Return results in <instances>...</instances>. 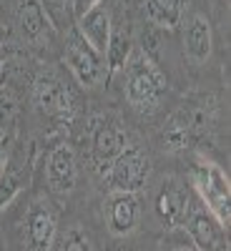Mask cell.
I'll use <instances>...</instances> for the list:
<instances>
[{"label":"cell","mask_w":231,"mask_h":251,"mask_svg":"<svg viewBox=\"0 0 231 251\" xmlns=\"http://www.w3.org/2000/svg\"><path fill=\"white\" fill-rule=\"evenodd\" d=\"M216 121H219V100L214 96H201L191 103H183L163 123L161 149L166 153H186L206 131L214 128Z\"/></svg>","instance_id":"6da1fadb"},{"label":"cell","mask_w":231,"mask_h":251,"mask_svg":"<svg viewBox=\"0 0 231 251\" xmlns=\"http://www.w3.org/2000/svg\"><path fill=\"white\" fill-rule=\"evenodd\" d=\"M123 96L128 100V106L138 116H151L158 111L161 100L166 96V75L154 63L149 53H141L131 58L123 68Z\"/></svg>","instance_id":"7a4b0ae2"},{"label":"cell","mask_w":231,"mask_h":251,"mask_svg":"<svg viewBox=\"0 0 231 251\" xmlns=\"http://www.w3.org/2000/svg\"><path fill=\"white\" fill-rule=\"evenodd\" d=\"M191 186L199 194V203L211 214L226 231L231 221V183L226 171L206 156H196L191 166Z\"/></svg>","instance_id":"3957f363"},{"label":"cell","mask_w":231,"mask_h":251,"mask_svg":"<svg viewBox=\"0 0 231 251\" xmlns=\"http://www.w3.org/2000/svg\"><path fill=\"white\" fill-rule=\"evenodd\" d=\"M149 174H151V161L138 146H128L103 169V178H106L108 188L118 194L143 191L146 183H149Z\"/></svg>","instance_id":"277c9868"},{"label":"cell","mask_w":231,"mask_h":251,"mask_svg":"<svg viewBox=\"0 0 231 251\" xmlns=\"http://www.w3.org/2000/svg\"><path fill=\"white\" fill-rule=\"evenodd\" d=\"M30 98H33V106L48 118L68 121L76 111V98L55 71H40L35 75Z\"/></svg>","instance_id":"5b68a950"},{"label":"cell","mask_w":231,"mask_h":251,"mask_svg":"<svg viewBox=\"0 0 231 251\" xmlns=\"http://www.w3.org/2000/svg\"><path fill=\"white\" fill-rule=\"evenodd\" d=\"M63 58H66V66L73 73V78L80 88L93 91L106 80V63H103V55L96 53L86 40L76 33V28L68 33Z\"/></svg>","instance_id":"8992f818"},{"label":"cell","mask_w":231,"mask_h":251,"mask_svg":"<svg viewBox=\"0 0 231 251\" xmlns=\"http://www.w3.org/2000/svg\"><path fill=\"white\" fill-rule=\"evenodd\" d=\"M188 206H191V191L179 176L161 178L156 196H154V214L163 228H183Z\"/></svg>","instance_id":"52a82bcc"},{"label":"cell","mask_w":231,"mask_h":251,"mask_svg":"<svg viewBox=\"0 0 231 251\" xmlns=\"http://www.w3.org/2000/svg\"><path fill=\"white\" fill-rule=\"evenodd\" d=\"M58 236V219L46 196L30 201L23 221V244L28 251H51Z\"/></svg>","instance_id":"ba28073f"},{"label":"cell","mask_w":231,"mask_h":251,"mask_svg":"<svg viewBox=\"0 0 231 251\" xmlns=\"http://www.w3.org/2000/svg\"><path fill=\"white\" fill-rule=\"evenodd\" d=\"M88 149H91V158L98 169H106V166L121 156L128 149V133L121 128V123L106 116H96L91 118L88 126Z\"/></svg>","instance_id":"9c48e42d"},{"label":"cell","mask_w":231,"mask_h":251,"mask_svg":"<svg viewBox=\"0 0 231 251\" xmlns=\"http://www.w3.org/2000/svg\"><path fill=\"white\" fill-rule=\"evenodd\" d=\"M15 28L26 43L43 48L55 35V25L46 10L43 0H18L15 5Z\"/></svg>","instance_id":"30bf717a"},{"label":"cell","mask_w":231,"mask_h":251,"mask_svg":"<svg viewBox=\"0 0 231 251\" xmlns=\"http://www.w3.org/2000/svg\"><path fill=\"white\" fill-rule=\"evenodd\" d=\"M183 228L188 231V239L199 251H229L226 228L206 211L201 203L188 206V214L183 221Z\"/></svg>","instance_id":"8fae6325"},{"label":"cell","mask_w":231,"mask_h":251,"mask_svg":"<svg viewBox=\"0 0 231 251\" xmlns=\"http://www.w3.org/2000/svg\"><path fill=\"white\" fill-rule=\"evenodd\" d=\"M78 181V156L68 141L55 143L46 156V183L53 194L66 196Z\"/></svg>","instance_id":"7c38bea8"},{"label":"cell","mask_w":231,"mask_h":251,"mask_svg":"<svg viewBox=\"0 0 231 251\" xmlns=\"http://www.w3.org/2000/svg\"><path fill=\"white\" fill-rule=\"evenodd\" d=\"M103 214H106V226H108L111 236H116V239L131 236L136 228H138V221H141L138 194H118V191H111Z\"/></svg>","instance_id":"4fadbf2b"},{"label":"cell","mask_w":231,"mask_h":251,"mask_svg":"<svg viewBox=\"0 0 231 251\" xmlns=\"http://www.w3.org/2000/svg\"><path fill=\"white\" fill-rule=\"evenodd\" d=\"M183 25V53L194 66L208 63L214 53V33H211V20L204 13H191Z\"/></svg>","instance_id":"5bb4252c"},{"label":"cell","mask_w":231,"mask_h":251,"mask_svg":"<svg viewBox=\"0 0 231 251\" xmlns=\"http://www.w3.org/2000/svg\"><path fill=\"white\" fill-rule=\"evenodd\" d=\"M76 33L86 40V43L96 50V53H106L108 48V40H111V30H113V18H111V10L106 5H96L91 8L86 15H80L76 20Z\"/></svg>","instance_id":"9a60e30c"},{"label":"cell","mask_w":231,"mask_h":251,"mask_svg":"<svg viewBox=\"0 0 231 251\" xmlns=\"http://www.w3.org/2000/svg\"><path fill=\"white\" fill-rule=\"evenodd\" d=\"M188 0H141V10L158 30H176L183 23Z\"/></svg>","instance_id":"2e32d148"},{"label":"cell","mask_w":231,"mask_h":251,"mask_svg":"<svg viewBox=\"0 0 231 251\" xmlns=\"http://www.w3.org/2000/svg\"><path fill=\"white\" fill-rule=\"evenodd\" d=\"M28 171L30 166L26 158H20L18 163H8V169L0 174V214L18 199V194L28 186Z\"/></svg>","instance_id":"e0dca14e"},{"label":"cell","mask_w":231,"mask_h":251,"mask_svg":"<svg viewBox=\"0 0 231 251\" xmlns=\"http://www.w3.org/2000/svg\"><path fill=\"white\" fill-rule=\"evenodd\" d=\"M128 60H131V35H128V28H116V30H111L108 48H106V53H103L106 78L121 73Z\"/></svg>","instance_id":"ac0fdd59"},{"label":"cell","mask_w":231,"mask_h":251,"mask_svg":"<svg viewBox=\"0 0 231 251\" xmlns=\"http://www.w3.org/2000/svg\"><path fill=\"white\" fill-rule=\"evenodd\" d=\"M58 251H93V241H91L86 228L71 226L68 231L63 234V239L58 244Z\"/></svg>","instance_id":"d6986e66"},{"label":"cell","mask_w":231,"mask_h":251,"mask_svg":"<svg viewBox=\"0 0 231 251\" xmlns=\"http://www.w3.org/2000/svg\"><path fill=\"white\" fill-rule=\"evenodd\" d=\"M15 111H18V100H15L13 91L5 88V86H0V136L8 131Z\"/></svg>","instance_id":"ffe728a7"},{"label":"cell","mask_w":231,"mask_h":251,"mask_svg":"<svg viewBox=\"0 0 231 251\" xmlns=\"http://www.w3.org/2000/svg\"><path fill=\"white\" fill-rule=\"evenodd\" d=\"M10 136L8 133H3L0 136V174H3L5 169H8V163H10Z\"/></svg>","instance_id":"44dd1931"},{"label":"cell","mask_w":231,"mask_h":251,"mask_svg":"<svg viewBox=\"0 0 231 251\" xmlns=\"http://www.w3.org/2000/svg\"><path fill=\"white\" fill-rule=\"evenodd\" d=\"M103 0H71V5H73V15H76V20L80 18V15H86L91 8H96V5H101Z\"/></svg>","instance_id":"7402d4cb"},{"label":"cell","mask_w":231,"mask_h":251,"mask_svg":"<svg viewBox=\"0 0 231 251\" xmlns=\"http://www.w3.org/2000/svg\"><path fill=\"white\" fill-rule=\"evenodd\" d=\"M169 251H199L191 241H174L171 246H169Z\"/></svg>","instance_id":"603a6c76"},{"label":"cell","mask_w":231,"mask_h":251,"mask_svg":"<svg viewBox=\"0 0 231 251\" xmlns=\"http://www.w3.org/2000/svg\"><path fill=\"white\" fill-rule=\"evenodd\" d=\"M3 73H5V60H3V55H0V80H3Z\"/></svg>","instance_id":"cb8c5ba5"},{"label":"cell","mask_w":231,"mask_h":251,"mask_svg":"<svg viewBox=\"0 0 231 251\" xmlns=\"http://www.w3.org/2000/svg\"><path fill=\"white\" fill-rule=\"evenodd\" d=\"M53 5H66V0H51Z\"/></svg>","instance_id":"d4e9b609"},{"label":"cell","mask_w":231,"mask_h":251,"mask_svg":"<svg viewBox=\"0 0 231 251\" xmlns=\"http://www.w3.org/2000/svg\"><path fill=\"white\" fill-rule=\"evenodd\" d=\"M0 38H3V25H0Z\"/></svg>","instance_id":"484cf974"}]
</instances>
